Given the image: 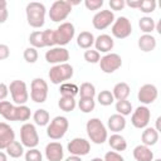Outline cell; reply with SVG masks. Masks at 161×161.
I'll return each instance as SVG.
<instances>
[{"label":"cell","mask_w":161,"mask_h":161,"mask_svg":"<svg viewBox=\"0 0 161 161\" xmlns=\"http://www.w3.org/2000/svg\"><path fill=\"white\" fill-rule=\"evenodd\" d=\"M59 93L62 94V97H75L78 94V87L74 83H62L60 88H59Z\"/></svg>","instance_id":"32"},{"label":"cell","mask_w":161,"mask_h":161,"mask_svg":"<svg viewBox=\"0 0 161 161\" xmlns=\"http://www.w3.org/2000/svg\"><path fill=\"white\" fill-rule=\"evenodd\" d=\"M72 13V5L68 0H57L52 4L49 10V18L54 23L63 21Z\"/></svg>","instance_id":"5"},{"label":"cell","mask_w":161,"mask_h":161,"mask_svg":"<svg viewBox=\"0 0 161 161\" xmlns=\"http://www.w3.org/2000/svg\"><path fill=\"white\" fill-rule=\"evenodd\" d=\"M48 97V83L43 78H34L30 84V98L35 103H44Z\"/></svg>","instance_id":"9"},{"label":"cell","mask_w":161,"mask_h":161,"mask_svg":"<svg viewBox=\"0 0 161 161\" xmlns=\"http://www.w3.org/2000/svg\"><path fill=\"white\" fill-rule=\"evenodd\" d=\"M64 161H82V158L79 156H74V155H70L69 157H67Z\"/></svg>","instance_id":"51"},{"label":"cell","mask_w":161,"mask_h":161,"mask_svg":"<svg viewBox=\"0 0 161 161\" xmlns=\"http://www.w3.org/2000/svg\"><path fill=\"white\" fill-rule=\"evenodd\" d=\"M156 23L151 16H142L138 20V28L141 31H143V34H151L155 30Z\"/></svg>","instance_id":"30"},{"label":"cell","mask_w":161,"mask_h":161,"mask_svg":"<svg viewBox=\"0 0 161 161\" xmlns=\"http://www.w3.org/2000/svg\"><path fill=\"white\" fill-rule=\"evenodd\" d=\"M78 107L83 113H89L94 109L96 101H94V98H80L78 101Z\"/></svg>","instance_id":"38"},{"label":"cell","mask_w":161,"mask_h":161,"mask_svg":"<svg viewBox=\"0 0 161 161\" xmlns=\"http://www.w3.org/2000/svg\"><path fill=\"white\" fill-rule=\"evenodd\" d=\"M13 141H15V132L10 125L0 122V150H5Z\"/></svg>","instance_id":"18"},{"label":"cell","mask_w":161,"mask_h":161,"mask_svg":"<svg viewBox=\"0 0 161 161\" xmlns=\"http://www.w3.org/2000/svg\"><path fill=\"white\" fill-rule=\"evenodd\" d=\"M20 142L24 147L35 148L39 143V135L33 123H24L20 128Z\"/></svg>","instance_id":"6"},{"label":"cell","mask_w":161,"mask_h":161,"mask_svg":"<svg viewBox=\"0 0 161 161\" xmlns=\"http://www.w3.org/2000/svg\"><path fill=\"white\" fill-rule=\"evenodd\" d=\"M5 150H6V155H9L13 158H19L24 155V146L19 141H13Z\"/></svg>","instance_id":"29"},{"label":"cell","mask_w":161,"mask_h":161,"mask_svg":"<svg viewBox=\"0 0 161 161\" xmlns=\"http://www.w3.org/2000/svg\"><path fill=\"white\" fill-rule=\"evenodd\" d=\"M107 127L112 132L118 133V132H121V131L125 130V127H126V118L123 116L118 114V113H114V114H112V116L108 117V119H107Z\"/></svg>","instance_id":"20"},{"label":"cell","mask_w":161,"mask_h":161,"mask_svg":"<svg viewBox=\"0 0 161 161\" xmlns=\"http://www.w3.org/2000/svg\"><path fill=\"white\" fill-rule=\"evenodd\" d=\"M23 57H24V59H25V62H26V63L33 64V63H35V62L38 60L39 54H38V50H36L35 48L29 47V48H26V49L24 50Z\"/></svg>","instance_id":"39"},{"label":"cell","mask_w":161,"mask_h":161,"mask_svg":"<svg viewBox=\"0 0 161 161\" xmlns=\"http://www.w3.org/2000/svg\"><path fill=\"white\" fill-rule=\"evenodd\" d=\"M160 121H161V117H157V119H156V131H160Z\"/></svg>","instance_id":"53"},{"label":"cell","mask_w":161,"mask_h":161,"mask_svg":"<svg viewBox=\"0 0 161 161\" xmlns=\"http://www.w3.org/2000/svg\"><path fill=\"white\" fill-rule=\"evenodd\" d=\"M103 161H125V158L116 151H108L106 152Z\"/></svg>","instance_id":"46"},{"label":"cell","mask_w":161,"mask_h":161,"mask_svg":"<svg viewBox=\"0 0 161 161\" xmlns=\"http://www.w3.org/2000/svg\"><path fill=\"white\" fill-rule=\"evenodd\" d=\"M97 101L101 106H111L113 102H114V98H113V94L111 91H107V89H103L98 93L97 96Z\"/></svg>","instance_id":"35"},{"label":"cell","mask_w":161,"mask_h":161,"mask_svg":"<svg viewBox=\"0 0 161 161\" xmlns=\"http://www.w3.org/2000/svg\"><path fill=\"white\" fill-rule=\"evenodd\" d=\"M116 111H117V113L118 114H121V116H128V114H131V112H132V104H131V102L130 101H127V99H123V101H117V103H116Z\"/></svg>","instance_id":"36"},{"label":"cell","mask_w":161,"mask_h":161,"mask_svg":"<svg viewBox=\"0 0 161 161\" xmlns=\"http://www.w3.org/2000/svg\"><path fill=\"white\" fill-rule=\"evenodd\" d=\"M91 161H103V158H101V157H94V158H92Z\"/></svg>","instance_id":"54"},{"label":"cell","mask_w":161,"mask_h":161,"mask_svg":"<svg viewBox=\"0 0 161 161\" xmlns=\"http://www.w3.org/2000/svg\"><path fill=\"white\" fill-rule=\"evenodd\" d=\"M78 93L80 94V98H94V96H96V87L91 82H84L78 88Z\"/></svg>","instance_id":"31"},{"label":"cell","mask_w":161,"mask_h":161,"mask_svg":"<svg viewBox=\"0 0 161 161\" xmlns=\"http://www.w3.org/2000/svg\"><path fill=\"white\" fill-rule=\"evenodd\" d=\"M156 5H157V4H156L155 0H142V3H141V5H140L138 10L142 11L143 14H151V13L155 11Z\"/></svg>","instance_id":"41"},{"label":"cell","mask_w":161,"mask_h":161,"mask_svg":"<svg viewBox=\"0 0 161 161\" xmlns=\"http://www.w3.org/2000/svg\"><path fill=\"white\" fill-rule=\"evenodd\" d=\"M45 157L48 161H62L64 157L63 146L59 142H50L45 146Z\"/></svg>","instance_id":"19"},{"label":"cell","mask_w":161,"mask_h":161,"mask_svg":"<svg viewBox=\"0 0 161 161\" xmlns=\"http://www.w3.org/2000/svg\"><path fill=\"white\" fill-rule=\"evenodd\" d=\"M150 119H151V111L146 106H138L132 113L131 123L133 125V127L142 130L147 127Z\"/></svg>","instance_id":"12"},{"label":"cell","mask_w":161,"mask_h":161,"mask_svg":"<svg viewBox=\"0 0 161 161\" xmlns=\"http://www.w3.org/2000/svg\"><path fill=\"white\" fill-rule=\"evenodd\" d=\"M108 145L111 146V148H113L116 152L117 151H125L127 148V141L123 136H121L119 133H113L111 135V137L108 138Z\"/></svg>","instance_id":"25"},{"label":"cell","mask_w":161,"mask_h":161,"mask_svg":"<svg viewBox=\"0 0 161 161\" xmlns=\"http://www.w3.org/2000/svg\"><path fill=\"white\" fill-rule=\"evenodd\" d=\"M33 119H34V123L38 126H47L50 122V116H49V112L47 109L39 108L34 112Z\"/></svg>","instance_id":"28"},{"label":"cell","mask_w":161,"mask_h":161,"mask_svg":"<svg viewBox=\"0 0 161 161\" xmlns=\"http://www.w3.org/2000/svg\"><path fill=\"white\" fill-rule=\"evenodd\" d=\"M84 57V60L88 62V63H92V64H96V63H99V59H101V54L96 50V49H87L83 54Z\"/></svg>","instance_id":"40"},{"label":"cell","mask_w":161,"mask_h":161,"mask_svg":"<svg viewBox=\"0 0 161 161\" xmlns=\"http://www.w3.org/2000/svg\"><path fill=\"white\" fill-rule=\"evenodd\" d=\"M25 161H43L42 152L38 148H29L25 152Z\"/></svg>","instance_id":"42"},{"label":"cell","mask_w":161,"mask_h":161,"mask_svg":"<svg viewBox=\"0 0 161 161\" xmlns=\"http://www.w3.org/2000/svg\"><path fill=\"white\" fill-rule=\"evenodd\" d=\"M84 5L88 10H98L103 6V0H86Z\"/></svg>","instance_id":"45"},{"label":"cell","mask_w":161,"mask_h":161,"mask_svg":"<svg viewBox=\"0 0 161 161\" xmlns=\"http://www.w3.org/2000/svg\"><path fill=\"white\" fill-rule=\"evenodd\" d=\"M157 96H158V91L156 88L155 84H143L140 89H138V93H137V98L138 101L142 103V104H151L153 103L156 99H157Z\"/></svg>","instance_id":"16"},{"label":"cell","mask_w":161,"mask_h":161,"mask_svg":"<svg viewBox=\"0 0 161 161\" xmlns=\"http://www.w3.org/2000/svg\"><path fill=\"white\" fill-rule=\"evenodd\" d=\"M28 24L33 28H42L45 23V5L38 1H31L25 8Z\"/></svg>","instance_id":"2"},{"label":"cell","mask_w":161,"mask_h":161,"mask_svg":"<svg viewBox=\"0 0 161 161\" xmlns=\"http://www.w3.org/2000/svg\"><path fill=\"white\" fill-rule=\"evenodd\" d=\"M15 107L9 101H0V114L6 121H15Z\"/></svg>","instance_id":"27"},{"label":"cell","mask_w":161,"mask_h":161,"mask_svg":"<svg viewBox=\"0 0 161 161\" xmlns=\"http://www.w3.org/2000/svg\"><path fill=\"white\" fill-rule=\"evenodd\" d=\"M0 161H8V155L0 150Z\"/></svg>","instance_id":"52"},{"label":"cell","mask_w":161,"mask_h":161,"mask_svg":"<svg viewBox=\"0 0 161 161\" xmlns=\"http://www.w3.org/2000/svg\"><path fill=\"white\" fill-rule=\"evenodd\" d=\"M86 131L89 137V140L96 145H102L107 141L108 133L106 126L102 123V121L97 117L91 118L86 123Z\"/></svg>","instance_id":"1"},{"label":"cell","mask_w":161,"mask_h":161,"mask_svg":"<svg viewBox=\"0 0 161 161\" xmlns=\"http://www.w3.org/2000/svg\"><path fill=\"white\" fill-rule=\"evenodd\" d=\"M131 93V88L130 86L126 83V82H119L117 83L113 89H112V94H113V98L116 101H123V99H127V97L130 96Z\"/></svg>","instance_id":"24"},{"label":"cell","mask_w":161,"mask_h":161,"mask_svg":"<svg viewBox=\"0 0 161 161\" xmlns=\"http://www.w3.org/2000/svg\"><path fill=\"white\" fill-rule=\"evenodd\" d=\"M67 148H68V151H69L70 155L82 157V156H86V155L89 153V151H91V143L86 138L75 137V138H73L68 143Z\"/></svg>","instance_id":"14"},{"label":"cell","mask_w":161,"mask_h":161,"mask_svg":"<svg viewBox=\"0 0 161 161\" xmlns=\"http://www.w3.org/2000/svg\"><path fill=\"white\" fill-rule=\"evenodd\" d=\"M141 140H142V145L151 147V146L156 145L158 141V131H156L153 127H146V128H143Z\"/></svg>","instance_id":"23"},{"label":"cell","mask_w":161,"mask_h":161,"mask_svg":"<svg viewBox=\"0 0 161 161\" xmlns=\"http://www.w3.org/2000/svg\"><path fill=\"white\" fill-rule=\"evenodd\" d=\"M75 34V29L74 25L72 23H62L55 30H54V40H55V45L58 47H64L68 43H70V40L74 38Z\"/></svg>","instance_id":"7"},{"label":"cell","mask_w":161,"mask_h":161,"mask_svg":"<svg viewBox=\"0 0 161 161\" xmlns=\"http://www.w3.org/2000/svg\"><path fill=\"white\" fill-rule=\"evenodd\" d=\"M138 48L145 52V53H148V52H152L155 48H156V38L152 35V34H142L140 38H138Z\"/></svg>","instance_id":"22"},{"label":"cell","mask_w":161,"mask_h":161,"mask_svg":"<svg viewBox=\"0 0 161 161\" xmlns=\"http://www.w3.org/2000/svg\"><path fill=\"white\" fill-rule=\"evenodd\" d=\"M69 121L64 116H57L54 117L47 127V135L52 140H60L68 131Z\"/></svg>","instance_id":"4"},{"label":"cell","mask_w":161,"mask_h":161,"mask_svg":"<svg viewBox=\"0 0 161 161\" xmlns=\"http://www.w3.org/2000/svg\"><path fill=\"white\" fill-rule=\"evenodd\" d=\"M77 44L82 49H91L94 44V35L91 31H80L77 36Z\"/></svg>","instance_id":"26"},{"label":"cell","mask_w":161,"mask_h":161,"mask_svg":"<svg viewBox=\"0 0 161 161\" xmlns=\"http://www.w3.org/2000/svg\"><path fill=\"white\" fill-rule=\"evenodd\" d=\"M30 118V108L25 104L16 106L15 107V121L25 122Z\"/></svg>","instance_id":"34"},{"label":"cell","mask_w":161,"mask_h":161,"mask_svg":"<svg viewBox=\"0 0 161 161\" xmlns=\"http://www.w3.org/2000/svg\"><path fill=\"white\" fill-rule=\"evenodd\" d=\"M152 161H161V158H156V160H152Z\"/></svg>","instance_id":"55"},{"label":"cell","mask_w":161,"mask_h":161,"mask_svg":"<svg viewBox=\"0 0 161 161\" xmlns=\"http://www.w3.org/2000/svg\"><path fill=\"white\" fill-rule=\"evenodd\" d=\"M8 94H9V87L5 83L0 82V101H4L8 97Z\"/></svg>","instance_id":"49"},{"label":"cell","mask_w":161,"mask_h":161,"mask_svg":"<svg viewBox=\"0 0 161 161\" xmlns=\"http://www.w3.org/2000/svg\"><path fill=\"white\" fill-rule=\"evenodd\" d=\"M29 43L31 44L33 48L38 49V48H44V40H43V31H33L29 35Z\"/></svg>","instance_id":"37"},{"label":"cell","mask_w":161,"mask_h":161,"mask_svg":"<svg viewBox=\"0 0 161 161\" xmlns=\"http://www.w3.org/2000/svg\"><path fill=\"white\" fill-rule=\"evenodd\" d=\"M94 47H96V50L99 53H109L112 49H113V47H114V40H113V38L111 36V35H108V34H101V35H98L97 38H94V44H93Z\"/></svg>","instance_id":"17"},{"label":"cell","mask_w":161,"mask_h":161,"mask_svg":"<svg viewBox=\"0 0 161 161\" xmlns=\"http://www.w3.org/2000/svg\"><path fill=\"white\" fill-rule=\"evenodd\" d=\"M8 87H9V91H10V94H11L14 103H16L18 106H21V104H25L28 102L29 93H28L26 83L24 80L15 79Z\"/></svg>","instance_id":"8"},{"label":"cell","mask_w":161,"mask_h":161,"mask_svg":"<svg viewBox=\"0 0 161 161\" xmlns=\"http://www.w3.org/2000/svg\"><path fill=\"white\" fill-rule=\"evenodd\" d=\"M109 6H111V9L112 10H122L123 8H125V0H109Z\"/></svg>","instance_id":"47"},{"label":"cell","mask_w":161,"mask_h":161,"mask_svg":"<svg viewBox=\"0 0 161 161\" xmlns=\"http://www.w3.org/2000/svg\"><path fill=\"white\" fill-rule=\"evenodd\" d=\"M69 59V52L64 47H53L45 53V60L50 64H63Z\"/></svg>","instance_id":"13"},{"label":"cell","mask_w":161,"mask_h":161,"mask_svg":"<svg viewBox=\"0 0 161 161\" xmlns=\"http://www.w3.org/2000/svg\"><path fill=\"white\" fill-rule=\"evenodd\" d=\"M113 21H114V14L111 10H101L96 13L92 19V24L97 30H103L108 28L111 24H113Z\"/></svg>","instance_id":"15"},{"label":"cell","mask_w":161,"mask_h":161,"mask_svg":"<svg viewBox=\"0 0 161 161\" xmlns=\"http://www.w3.org/2000/svg\"><path fill=\"white\" fill-rule=\"evenodd\" d=\"M73 73H74L73 67L68 63H63V64L53 65L48 73V77L53 84H62L65 83L68 79H70L73 77Z\"/></svg>","instance_id":"3"},{"label":"cell","mask_w":161,"mask_h":161,"mask_svg":"<svg viewBox=\"0 0 161 161\" xmlns=\"http://www.w3.org/2000/svg\"><path fill=\"white\" fill-rule=\"evenodd\" d=\"M8 3L5 0H0V24H4L8 20L9 13H8Z\"/></svg>","instance_id":"44"},{"label":"cell","mask_w":161,"mask_h":161,"mask_svg":"<svg viewBox=\"0 0 161 161\" xmlns=\"http://www.w3.org/2000/svg\"><path fill=\"white\" fill-rule=\"evenodd\" d=\"M133 158L136 161H152L153 160V152L148 146L138 145L133 148Z\"/></svg>","instance_id":"21"},{"label":"cell","mask_w":161,"mask_h":161,"mask_svg":"<svg viewBox=\"0 0 161 161\" xmlns=\"http://www.w3.org/2000/svg\"><path fill=\"white\" fill-rule=\"evenodd\" d=\"M121 65H122V58L117 53H107L99 59L101 70L107 74L116 72L117 69L121 68Z\"/></svg>","instance_id":"11"},{"label":"cell","mask_w":161,"mask_h":161,"mask_svg":"<svg viewBox=\"0 0 161 161\" xmlns=\"http://www.w3.org/2000/svg\"><path fill=\"white\" fill-rule=\"evenodd\" d=\"M43 40H44V45L45 47H54L55 45V40H54V30L52 29H47L43 30Z\"/></svg>","instance_id":"43"},{"label":"cell","mask_w":161,"mask_h":161,"mask_svg":"<svg viewBox=\"0 0 161 161\" xmlns=\"http://www.w3.org/2000/svg\"><path fill=\"white\" fill-rule=\"evenodd\" d=\"M77 106V102L73 97H60L58 101V107L64 112H72Z\"/></svg>","instance_id":"33"},{"label":"cell","mask_w":161,"mask_h":161,"mask_svg":"<svg viewBox=\"0 0 161 161\" xmlns=\"http://www.w3.org/2000/svg\"><path fill=\"white\" fill-rule=\"evenodd\" d=\"M141 3H142V0H128V1H125L126 5H128L130 8H133V9H138Z\"/></svg>","instance_id":"50"},{"label":"cell","mask_w":161,"mask_h":161,"mask_svg":"<svg viewBox=\"0 0 161 161\" xmlns=\"http://www.w3.org/2000/svg\"><path fill=\"white\" fill-rule=\"evenodd\" d=\"M112 35L117 39H125L127 36L131 35L132 33V24L128 18L126 16H119L117 19H114L113 24H112Z\"/></svg>","instance_id":"10"},{"label":"cell","mask_w":161,"mask_h":161,"mask_svg":"<svg viewBox=\"0 0 161 161\" xmlns=\"http://www.w3.org/2000/svg\"><path fill=\"white\" fill-rule=\"evenodd\" d=\"M10 55V48L6 44H0V60L8 59Z\"/></svg>","instance_id":"48"}]
</instances>
